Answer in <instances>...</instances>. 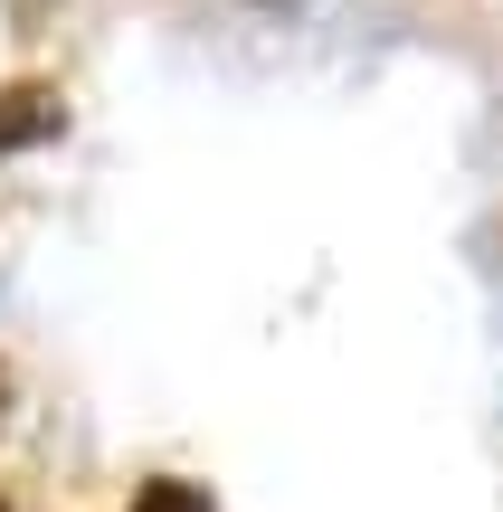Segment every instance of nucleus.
<instances>
[{
  "mask_svg": "<svg viewBox=\"0 0 503 512\" xmlns=\"http://www.w3.org/2000/svg\"><path fill=\"white\" fill-rule=\"evenodd\" d=\"M57 124H67V105H57L48 86H10V95H0V152L38 143V133H57Z\"/></svg>",
  "mask_w": 503,
  "mask_h": 512,
  "instance_id": "f257e3e1",
  "label": "nucleus"
},
{
  "mask_svg": "<svg viewBox=\"0 0 503 512\" xmlns=\"http://www.w3.org/2000/svg\"><path fill=\"white\" fill-rule=\"evenodd\" d=\"M133 512H209V494H200V484H143V494H133Z\"/></svg>",
  "mask_w": 503,
  "mask_h": 512,
  "instance_id": "f03ea898",
  "label": "nucleus"
}]
</instances>
